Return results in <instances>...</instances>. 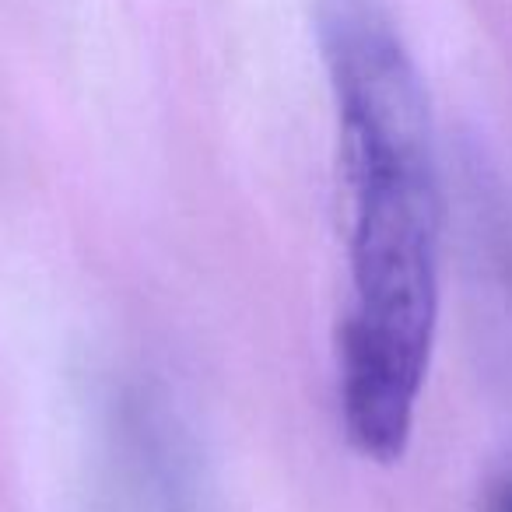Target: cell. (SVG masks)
Instances as JSON below:
<instances>
[{
    "mask_svg": "<svg viewBox=\"0 0 512 512\" xmlns=\"http://www.w3.org/2000/svg\"><path fill=\"white\" fill-rule=\"evenodd\" d=\"M348 197L337 407L351 449L397 463L439 327L442 183L425 85L383 0H320Z\"/></svg>",
    "mask_w": 512,
    "mask_h": 512,
    "instance_id": "obj_1",
    "label": "cell"
},
{
    "mask_svg": "<svg viewBox=\"0 0 512 512\" xmlns=\"http://www.w3.org/2000/svg\"><path fill=\"white\" fill-rule=\"evenodd\" d=\"M484 512H512V474H505L502 481H495L488 488Z\"/></svg>",
    "mask_w": 512,
    "mask_h": 512,
    "instance_id": "obj_3",
    "label": "cell"
},
{
    "mask_svg": "<svg viewBox=\"0 0 512 512\" xmlns=\"http://www.w3.org/2000/svg\"><path fill=\"white\" fill-rule=\"evenodd\" d=\"M113 512H193L176 446L155 418L130 407L116 435Z\"/></svg>",
    "mask_w": 512,
    "mask_h": 512,
    "instance_id": "obj_2",
    "label": "cell"
}]
</instances>
